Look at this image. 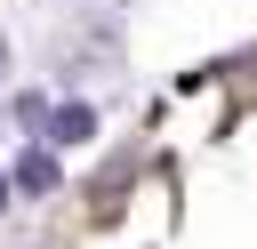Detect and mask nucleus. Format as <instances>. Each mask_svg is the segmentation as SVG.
<instances>
[{"label":"nucleus","mask_w":257,"mask_h":249,"mask_svg":"<svg viewBox=\"0 0 257 249\" xmlns=\"http://www.w3.org/2000/svg\"><path fill=\"white\" fill-rule=\"evenodd\" d=\"M40 129H48L56 145H88V137H96V112H88V104H64V112H48Z\"/></svg>","instance_id":"nucleus-1"},{"label":"nucleus","mask_w":257,"mask_h":249,"mask_svg":"<svg viewBox=\"0 0 257 249\" xmlns=\"http://www.w3.org/2000/svg\"><path fill=\"white\" fill-rule=\"evenodd\" d=\"M0 201H8V177H0Z\"/></svg>","instance_id":"nucleus-3"},{"label":"nucleus","mask_w":257,"mask_h":249,"mask_svg":"<svg viewBox=\"0 0 257 249\" xmlns=\"http://www.w3.org/2000/svg\"><path fill=\"white\" fill-rule=\"evenodd\" d=\"M16 185L24 193H56V153H24L16 161Z\"/></svg>","instance_id":"nucleus-2"}]
</instances>
